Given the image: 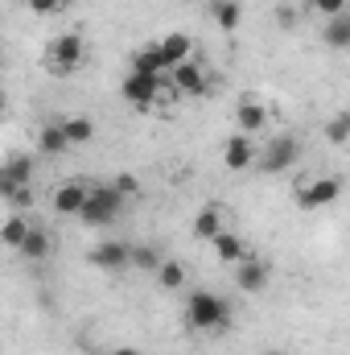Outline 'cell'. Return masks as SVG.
Segmentation results:
<instances>
[{
  "label": "cell",
  "mask_w": 350,
  "mask_h": 355,
  "mask_svg": "<svg viewBox=\"0 0 350 355\" xmlns=\"http://www.w3.org/2000/svg\"><path fill=\"white\" fill-rule=\"evenodd\" d=\"M185 322L190 331L206 335V331H223L231 322V306L214 293V289H194L190 302H185Z\"/></svg>",
  "instance_id": "obj_1"
},
{
  "label": "cell",
  "mask_w": 350,
  "mask_h": 355,
  "mask_svg": "<svg viewBox=\"0 0 350 355\" xmlns=\"http://www.w3.org/2000/svg\"><path fill=\"white\" fill-rule=\"evenodd\" d=\"M124 202H128V194L116 186V182H103V186H91L87 194V207H83V223L87 227H107V223H116L120 219V211H124Z\"/></svg>",
  "instance_id": "obj_2"
},
{
  "label": "cell",
  "mask_w": 350,
  "mask_h": 355,
  "mask_svg": "<svg viewBox=\"0 0 350 355\" xmlns=\"http://www.w3.org/2000/svg\"><path fill=\"white\" fill-rule=\"evenodd\" d=\"M297 162H301V141H297L293 132H280V137L264 141L260 157H256V166H260L264 174H284V170H293Z\"/></svg>",
  "instance_id": "obj_3"
},
{
  "label": "cell",
  "mask_w": 350,
  "mask_h": 355,
  "mask_svg": "<svg viewBox=\"0 0 350 355\" xmlns=\"http://www.w3.org/2000/svg\"><path fill=\"white\" fill-rule=\"evenodd\" d=\"M83 54H87V46H83L79 33H58L50 42V50H46V62H50L54 75H71V71L83 67Z\"/></svg>",
  "instance_id": "obj_4"
},
{
  "label": "cell",
  "mask_w": 350,
  "mask_h": 355,
  "mask_svg": "<svg viewBox=\"0 0 350 355\" xmlns=\"http://www.w3.org/2000/svg\"><path fill=\"white\" fill-rule=\"evenodd\" d=\"M342 194V178H309L305 186H297V207L301 211H322L330 202H338Z\"/></svg>",
  "instance_id": "obj_5"
},
{
  "label": "cell",
  "mask_w": 350,
  "mask_h": 355,
  "mask_svg": "<svg viewBox=\"0 0 350 355\" xmlns=\"http://www.w3.org/2000/svg\"><path fill=\"white\" fill-rule=\"evenodd\" d=\"M161 91H169L161 79H153V75H140V71H128V79H124L120 95H124L128 103H136V107H149V103H157V95H161Z\"/></svg>",
  "instance_id": "obj_6"
},
{
  "label": "cell",
  "mask_w": 350,
  "mask_h": 355,
  "mask_svg": "<svg viewBox=\"0 0 350 355\" xmlns=\"http://www.w3.org/2000/svg\"><path fill=\"white\" fill-rule=\"evenodd\" d=\"M91 265L103 268V272H124L132 268V244H120V240H107L91 252Z\"/></svg>",
  "instance_id": "obj_7"
},
{
  "label": "cell",
  "mask_w": 350,
  "mask_h": 355,
  "mask_svg": "<svg viewBox=\"0 0 350 355\" xmlns=\"http://www.w3.org/2000/svg\"><path fill=\"white\" fill-rule=\"evenodd\" d=\"M256 157H260V149H256V141L248 137V132H235L231 141H227V149H223V162H227V170H252L256 166Z\"/></svg>",
  "instance_id": "obj_8"
},
{
  "label": "cell",
  "mask_w": 350,
  "mask_h": 355,
  "mask_svg": "<svg viewBox=\"0 0 350 355\" xmlns=\"http://www.w3.org/2000/svg\"><path fill=\"white\" fill-rule=\"evenodd\" d=\"M21 186H33V157H8L0 170V198Z\"/></svg>",
  "instance_id": "obj_9"
},
{
  "label": "cell",
  "mask_w": 350,
  "mask_h": 355,
  "mask_svg": "<svg viewBox=\"0 0 350 355\" xmlns=\"http://www.w3.org/2000/svg\"><path fill=\"white\" fill-rule=\"evenodd\" d=\"M87 194H91V186H83V182H66V186L54 190V211H58V215H83Z\"/></svg>",
  "instance_id": "obj_10"
},
{
  "label": "cell",
  "mask_w": 350,
  "mask_h": 355,
  "mask_svg": "<svg viewBox=\"0 0 350 355\" xmlns=\"http://www.w3.org/2000/svg\"><path fill=\"white\" fill-rule=\"evenodd\" d=\"M268 272H272V268L264 265V261L248 257V261H239V268H235V285H239L243 293H264V289H268Z\"/></svg>",
  "instance_id": "obj_11"
},
{
  "label": "cell",
  "mask_w": 350,
  "mask_h": 355,
  "mask_svg": "<svg viewBox=\"0 0 350 355\" xmlns=\"http://www.w3.org/2000/svg\"><path fill=\"white\" fill-rule=\"evenodd\" d=\"M210 87V79H206V71L190 58V62H181V67H174V91H181V95H202V91Z\"/></svg>",
  "instance_id": "obj_12"
},
{
  "label": "cell",
  "mask_w": 350,
  "mask_h": 355,
  "mask_svg": "<svg viewBox=\"0 0 350 355\" xmlns=\"http://www.w3.org/2000/svg\"><path fill=\"white\" fill-rule=\"evenodd\" d=\"M66 149H71V141H66L62 120H58V124H46V128L37 132V153H42V157H58V153H66Z\"/></svg>",
  "instance_id": "obj_13"
},
{
  "label": "cell",
  "mask_w": 350,
  "mask_h": 355,
  "mask_svg": "<svg viewBox=\"0 0 350 355\" xmlns=\"http://www.w3.org/2000/svg\"><path fill=\"white\" fill-rule=\"evenodd\" d=\"M223 232H227V227H223V207H214V202L202 207L198 219H194V236H198V240H219Z\"/></svg>",
  "instance_id": "obj_14"
},
{
  "label": "cell",
  "mask_w": 350,
  "mask_h": 355,
  "mask_svg": "<svg viewBox=\"0 0 350 355\" xmlns=\"http://www.w3.org/2000/svg\"><path fill=\"white\" fill-rule=\"evenodd\" d=\"M322 42H326L330 50H350V8L326 21V29H322Z\"/></svg>",
  "instance_id": "obj_15"
},
{
  "label": "cell",
  "mask_w": 350,
  "mask_h": 355,
  "mask_svg": "<svg viewBox=\"0 0 350 355\" xmlns=\"http://www.w3.org/2000/svg\"><path fill=\"white\" fill-rule=\"evenodd\" d=\"M210 17H214V25H219L223 33H231V29H239V21H243V4H239V0H210Z\"/></svg>",
  "instance_id": "obj_16"
},
{
  "label": "cell",
  "mask_w": 350,
  "mask_h": 355,
  "mask_svg": "<svg viewBox=\"0 0 350 355\" xmlns=\"http://www.w3.org/2000/svg\"><path fill=\"white\" fill-rule=\"evenodd\" d=\"M214 244V257L219 261H227V265H239V261H248V244L235 236V232H223L219 240H210Z\"/></svg>",
  "instance_id": "obj_17"
},
{
  "label": "cell",
  "mask_w": 350,
  "mask_h": 355,
  "mask_svg": "<svg viewBox=\"0 0 350 355\" xmlns=\"http://www.w3.org/2000/svg\"><path fill=\"white\" fill-rule=\"evenodd\" d=\"M239 132H264V124H268V112H264V103H256V99H248V103H239Z\"/></svg>",
  "instance_id": "obj_18"
},
{
  "label": "cell",
  "mask_w": 350,
  "mask_h": 355,
  "mask_svg": "<svg viewBox=\"0 0 350 355\" xmlns=\"http://www.w3.org/2000/svg\"><path fill=\"white\" fill-rule=\"evenodd\" d=\"M157 46H161V54H165V62H169V67L190 62V37H185V33H165Z\"/></svg>",
  "instance_id": "obj_19"
},
{
  "label": "cell",
  "mask_w": 350,
  "mask_h": 355,
  "mask_svg": "<svg viewBox=\"0 0 350 355\" xmlns=\"http://www.w3.org/2000/svg\"><path fill=\"white\" fill-rule=\"evenodd\" d=\"M161 265H165V257H161L157 244H132V268H140V272H157Z\"/></svg>",
  "instance_id": "obj_20"
},
{
  "label": "cell",
  "mask_w": 350,
  "mask_h": 355,
  "mask_svg": "<svg viewBox=\"0 0 350 355\" xmlns=\"http://www.w3.org/2000/svg\"><path fill=\"white\" fill-rule=\"evenodd\" d=\"M29 232H33V223H29L25 215H17V211H12V215H8V223H4V244L21 252V244L29 240Z\"/></svg>",
  "instance_id": "obj_21"
},
{
  "label": "cell",
  "mask_w": 350,
  "mask_h": 355,
  "mask_svg": "<svg viewBox=\"0 0 350 355\" xmlns=\"http://www.w3.org/2000/svg\"><path fill=\"white\" fill-rule=\"evenodd\" d=\"M50 248H54V244H50V232L33 227V232H29V240L21 244V257H25V261H46V257H50Z\"/></svg>",
  "instance_id": "obj_22"
},
{
  "label": "cell",
  "mask_w": 350,
  "mask_h": 355,
  "mask_svg": "<svg viewBox=\"0 0 350 355\" xmlns=\"http://www.w3.org/2000/svg\"><path fill=\"white\" fill-rule=\"evenodd\" d=\"M62 128H66L71 149H75V145H87L91 137H95V124H91L87 116H66V120H62Z\"/></svg>",
  "instance_id": "obj_23"
},
{
  "label": "cell",
  "mask_w": 350,
  "mask_h": 355,
  "mask_svg": "<svg viewBox=\"0 0 350 355\" xmlns=\"http://www.w3.org/2000/svg\"><path fill=\"white\" fill-rule=\"evenodd\" d=\"M326 141H330V145H347L350 141V112L347 107L330 116V124H326Z\"/></svg>",
  "instance_id": "obj_24"
},
{
  "label": "cell",
  "mask_w": 350,
  "mask_h": 355,
  "mask_svg": "<svg viewBox=\"0 0 350 355\" xmlns=\"http://www.w3.org/2000/svg\"><path fill=\"white\" fill-rule=\"evenodd\" d=\"M157 285L161 289H181L185 285V265L181 261H165V265L157 268Z\"/></svg>",
  "instance_id": "obj_25"
},
{
  "label": "cell",
  "mask_w": 350,
  "mask_h": 355,
  "mask_svg": "<svg viewBox=\"0 0 350 355\" xmlns=\"http://www.w3.org/2000/svg\"><path fill=\"white\" fill-rule=\"evenodd\" d=\"M347 8H350V0H313V12H322L326 21L338 17V12H347Z\"/></svg>",
  "instance_id": "obj_26"
},
{
  "label": "cell",
  "mask_w": 350,
  "mask_h": 355,
  "mask_svg": "<svg viewBox=\"0 0 350 355\" xmlns=\"http://www.w3.org/2000/svg\"><path fill=\"white\" fill-rule=\"evenodd\" d=\"M29 8H33L37 17H54V12L62 8V0H29Z\"/></svg>",
  "instance_id": "obj_27"
},
{
  "label": "cell",
  "mask_w": 350,
  "mask_h": 355,
  "mask_svg": "<svg viewBox=\"0 0 350 355\" xmlns=\"http://www.w3.org/2000/svg\"><path fill=\"white\" fill-rule=\"evenodd\" d=\"M116 186H120V190H124L128 198H132V194L140 190V186H136V178H132V174H120V178H116Z\"/></svg>",
  "instance_id": "obj_28"
},
{
  "label": "cell",
  "mask_w": 350,
  "mask_h": 355,
  "mask_svg": "<svg viewBox=\"0 0 350 355\" xmlns=\"http://www.w3.org/2000/svg\"><path fill=\"white\" fill-rule=\"evenodd\" d=\"M276 12H280V17H276V21H280V25H284V29H293V21H297V17H293V8H288V4H284V8H276Z\"/></svg>",
  "instance_id": "obj_29"
},
{
  "label": "cell",
  "mask_w": 350,
  "mask_h": 355,
  "mask_svg": "<svg viewBox=\"0 0 350 355\" xmlns=\"http://www.w3.org/2000/svg\"><path fill=\"white\" fill-rule=\"evenodd\" d=\"M111 355H140V352H136V347H116Z\"/></svg>",
  "instance_id": "obj_30"
},
{
  "label": "cell",
  "mask_w": 350,
  "mask_h": 355,
  "mask_svg": "<svg viewBox=\"0 0 350 355\" xmlns=\"http://www.w3.org/2000/svg\"><path fill=\"white\" fill-rule=\"evenodd\" d=\"M71 4H75V0H62V8H71Z\"/></svg>",
  "instance_id": "obj_31"
},
{
  "label": "cell",
  "mask_w": 350,
  "mask_h": 355,
  "mask_svg": "<svg viewBox=\"0 0 350 355\" xmlns=\"http://www.w3.org/2000/svg\"><path fill=\"white\" fill-rule=\"evenodd\" d=\"M264 355H284V352H264Z\"/></svg>",
  "instance_id": "obj_32"
}]
</instances>
